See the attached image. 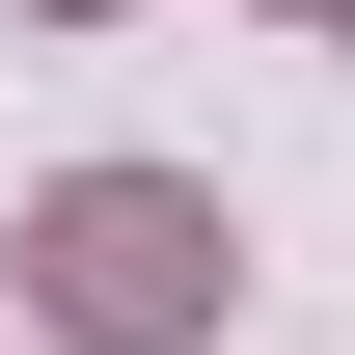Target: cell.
<instances>
[{
  "mask_svg": "<svg viewBox=\"0 0 355 355\" xmlns=\"http://www.w3.org/2000/svg\"><path fill=\"white\" fill-rule=\"evenodd\" d=\"M246 301V219L191 164H83V191H28V328H83V355H191Z\"/></svg>",
  "mask_w": 355,
  "mask_h": 355,
  "instance_id": "obj_1",
  "label": "cell"
}]
</instances>
